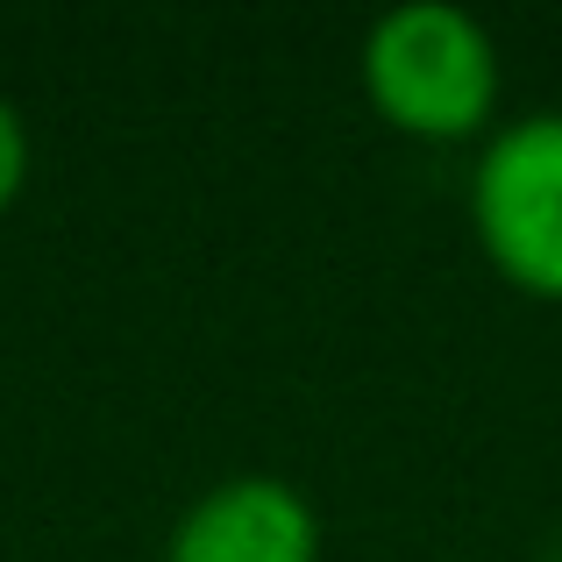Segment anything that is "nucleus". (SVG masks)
I'll use <instances>...</instances> for the list:
<instances>
[{"label": "nucleus", "mask_w": 562, "mask_h": 562, "mask_svg": "<svg viewBox=\"0 0 562 562\" xmlns=\"http://www.w3.org/2000/svg\"><path fill=\"white\" fill-rule=\"evenodd\" d=\"M363 93L398 136L463 143L492 128L498 108V43L470 8L406 0L363 36Z\"/></svg>", "instance_id": "nucleus-1"}, {"label": "nucleus", "mask_w": 562, "mask_h": 562, "mask_svg": "<svg viewBox=\"0 0 562 562\" xmlns=\"http://www.w3.org/2000/svg\"><path fill=\"white\" fill-rule=\"evenodd\" d=\"M470 228L498 278L562 306V114H520L470 171Z\"/></svg>", "instance_id": "nucleus-2"}, {"label": "nucleus", "mask_w": 562, "mask_h": 562, "mask_svg": "<svg viewBox=\"0 0 562 562\" xmlns=\"http://www.w3.org/2000/svg\"><path fill=\"white\" fill-rule=\"evenodd\" d=\"M165 562H321V520L285 477H228L179 513Z\"/></svg>", "instance_id": "nucleus-3"}, {"label": "nucleus", "mask_w": 562, "mask_h": 562, "mask_svg": "<svg viewBox=\"0 0 562 562\" xmlns=\"http://www.w3.org/2000/svg\"><path fill=\"white\" fill-rule=\"evenodd\" d=\"M22 179H29V128H22V114L0 100V214L14 206Z\"/></svg>", "instance_id": "nucleus-4"}]
</instances>
